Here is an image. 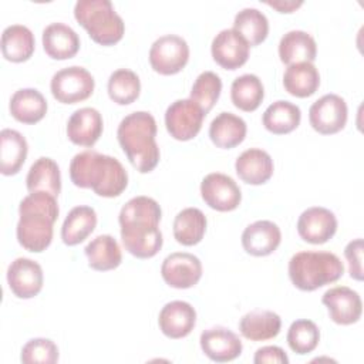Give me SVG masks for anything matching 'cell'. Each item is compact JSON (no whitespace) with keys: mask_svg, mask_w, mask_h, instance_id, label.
<instances>
[{"mask_svg":"<svg viewBox=\"0 0 364 364\" xmlns=\"http://www.w3.org/2000/svg\"><path fill=\"white\" fill-rule=\"evenodd\" d=\"M68 171L75 186L102 198L119 196L128 185V173L117 158L91 149L74 155Z\"/></svg>","mask_w":364,"mask_h":364,"instance_id":"obj_1","label":"cell"},{"mask_svg":"<svg viewBox=\"0 0 364 364\" xmlns=\"http://www.w3.org/2000/svg\"><path fill=\"white\" fill-rule=\"evenodd\" d=\"M55 196L47 192H31L18 205L20 219L16 235L18 243L28 252L40 253L53 240V225L58 218Z\"/></svg>","mask_w":364,"mask_h":364,"instance_id":"obj_2","label":"cell"},{"mask_svg":"<svg viewBox=\"0 0 364 364\" xmlns=\"http://www.w3.org/2000/svg\"><path fill=\"white\" fill-rule=\"evenodd\" d=\"M155 136L156 121L146 111L131 112L118 125V142L131 165L141 173L154 171L159 162L161 152Z\"/></svg>","mask_w":364,"mask_h":364,"instance_id":"obj_3","label":"cell"},{"mask_svg":"<svg viewBox=\"0 0 364 364\" xmlns=\"http://www.w3.org/2000/svg\"><path fill=\"white\" fill-rule=\"evenodd\" d=\"M343 273V262L331 252L304 250L289 260V277L294 287L303 291H313L334 283Z\"/></svg>","mask_w":364,"mask_h":364,"instance_id":"obj_4","label":"cell"},{"mask_svg":"<svg viewBox=\"0 0 364 364\" xmlns=\"http://www.w3.org/2000/svg\"><path fill=\"white\" fill-rule=\"evenodd\" d=\"M74 17L101 46L117 44L125 31V24L109 0H78Z\"/></svg>","mask_w":364,"mask_h":364,"instance_id":"obj_5","label":"cell"},{"mask_svg":"<svg viewBox=\"0 0 364 364\" xmlns=\"http://www.w3.org/2000/svg\"><path fill=\"white\" fill-rule=\"evenodd\" d=\"M95 81L91 73L80 65L57 71L50 82L53 97L61 104H77L94 92Z\"/></svg>","mask_w":364,"mask_h":364,"instance_id":"obj_6","label":"cell"},{"mask_svg":"<svg viewBox=\"0 0 364 364\" xmlns=\"http://www.w3.org/2000/svg\"><path fill=\"white\" fill-rule=\"evenodd\" d=\"M121 225V240L128 253L138 259L154 257L162 247L164 239L154 220H131Z\"/></svg>","mask_w":364,"mask_h":364,"instance_id":"obj_7","label":"cell"},{"mask_svg":"<svg viewBox=\"0 0 364 364\" xmlns=\"http://www.w3.org/2000/svg\"><path fill=\"white\" fill-rule=\"evenodd\" d=\"M189 60V46L181 36L165 34L156 38L149 50V64L155 73L173 75L185 68Z\"/></svg>","mask_w":364,"mask_h":364,"instance_id":"obj_8","label":"cell"},{"mask_svg":"<svg viewBox=\"0 0 364 364\" xmlns=\"http://www.w3.org/2000/svg\"><path fill=\"white\" fill-rule=\"evenodd\" d=\"M205 115L203 109L191 98L176 100L165 112L166 131L178 141H189L199 134Z\"/></svg>","mask_w":364,"mask_h":364,"instance_id":"obj_9","label":"cell"},{"mask_svg":"<svg viewBox=\"0 0 364 364\" xmlns=\"http://www.w3.org/2000/svg\"><path fill=\"white\" fill-rule=\"evenodd\" d=\"M347 104L337 94L323 95L309 109L310 125L321 135H331L341 131L347 124Z\"/></svg>","mask_w":364,"mask_h":364,"instance_id":"obj_10","label":"cell"},{"mask_svg":"<svg viewBox=\"0 0 364 364\" xmlns=\"http://www.w3.org/2000/svg\"><path fill=\"white\" fill-rule=\"evenodd\" d=\"M205 203L219 212L235 210L242 200V192L233 178L220 172L208 173L200 182Z\"/></svg>","mask_w":364,"mask_h":364,"instance_id":"obj_11","label":"cell"},{"mask_svg":"<svg viewBox=\"0 0 364 364\" xmlns=\"http://www.w3.org/2000/svg\"><path fill=\"white\" fill-rule=\"evenodd\" d=\"M161 274L168 286L173 289H189L200 280L202 263L192 253L175 252L164 259Z\"/></svg>","mask_w":364,"mask_h":364,"instance_id":"obj_12","label":"cell"},{"mask_svg":"<svg viewBox=\"0 0 364 364\" xmlns=\"http://www.w3.org/2000/svg\"><path fill=\"white\" fill-rule=\"evenodd\" d=\"M44 274L41 266L31 259L17 257L7 269V283L18 299H31L43 289Z\"/></svg>","mask_w":364,"mask_h":364,"instance_id":"obj_13","label":"cell"},{"mask_svg":"<svg viewBox=\"0 0 364 364\" xmlns=\"http://www.w3.org/2000/svg\"><path fill=\"white\" fill-rule=\"evenodd\" d=\"M299 236L311 245L328 242L337 232L336 215L323 206H311L301 212L297 220Z\"/></svg>","mask_w":364,"mask_h":364,"instance_id":"obj_14","label":"cell"},{"mask_svg":"<svg viewBox=\"0 0 364 364\" xmlns=\"http://www.w3.org/2000/svg\"><path fill=\"white\" fill-rule=\"evenodd\" d=\"M321 303L327 307L330 318L341 326L357 323L363 313L360 294L347 286H336L328 289L323 294Z\"/></svg>","mask_w":364,"mask_h":364,"instance_id":"obj_15","label":"cell"},{"mask_svg":"<svg viewBox=\"0 0 364 364\" xmlns=\"http://www.w3.org/2000/svg\"><path fill=\"white\" fill-rule=\"evenodd\" d=\"M250 46L233 28L219 31L212 40L210 51L213 60L225 70H237L249 58Z\"/></svg>","mask_w":364,"mask_h":364,"instance_id":"obj_16","label":"cell"},{"mask_svg":"<svg viewBox=\"0 0 364 364\" xmlns=\"http://www.w3.org/2000/svg\"><path fill=\"white\" fill-rule=\"evenodd\" d=\"M199 341L205 355L216 363H228L237 358L243 348L240 338L222 326L203 330Z\"/></svg>","mask_w":364,"mask_h":364,"instance_id":"obj_17","label":"cell"},{"mask_svg":"<svg viewBox=\"0 0 364 364\" xmlns=\"http://www.w3.org/2000/svg\"><path fill=\"white\" fill-rule=\"evenodd\" d=\"M158 324L166 337L173 340L183 338L191 334L196 324V310L183 300L169 301L161 309Z\"/></svg>","mask_w":364,"mask_h":364,"instance_id":"obj_18","label":"cell"},{"mask_svg":"<svg viewBox=\"0 0 364 364\" xmlns=\"http://www.w3.org/2000/svg\"><path fill=\"white\" fill-rule=\"evenodd\" d=\"M104 122L100 111L92 107H84L71 114L67 122L68 139L80 146L91 148L102 134Z\"/></svg>","mask_w":364,"mask_h":364,"instance_id":"obj_19","label":"cell"},{"mask_svg":"<svg viewBox=\"0 0 364 364\" xmlns=\"http://www.w3.org/2000/svg\"><path fill=\"white\" fill-rule=\"evenodd\" d=\"M282 242L280 228L272 220H256L245 228L242 246L252 256H267L273 253Z\"/></svg>","mask_w":364,"mask_h":364,"instance_id":"obj_20","label":"cell"},{"mask_svg":"<svg viewBox=\"0 0 364 364\" xmlns=\"http://www.w3.org/2000/svg\"><path fill=\"white\" fill-rule=\"evenodd\" d=\"M235 169L243 182L249 185H263L273 175V159L260 148H249L237 156Z\"/></svg>","mask_w":364,"mask_h":364,"instance_id":"obj_21","label":"cell"},{"mask_svg":"<svg viewBox=\"0 0 364 364\" xmlns=\"http://www.w3.org/2000/svg\"><path fill=\"white\" fill-rule=\"evenodd\" d=\"M43 47L54 60L73 58L80 50L78 34L64 23H51L43 30Z\"/></svg>","mask_w":364,"mask_h":364,"instance_id":"obj_22","label":"cell"},{"mask_svg":"<svg viewBox=\"0 0 364 364\" xmlns=\"http://www.w3.org/2000/svg\"><path fill=\"white\" fill-rule=\"evenodd\" d=\"M282 328V318L272 310H252L239 321L240 334L250 341H266L274 338Z\"/></svg>","mask_w":364,"mask_h":364,"instance_id":"obj_23","label":"cell"},{"mask_svg":"<svg viewBox=\"0 0 364 364\" xmlns=\"http://www.w3.org/2000/svg\"><path fill=\"white\" fill-rule=\"evenodd\" d=\"M317 55L314 38L303 30L287 31L279 41V57L286 65L313 63Z\"/></svg>","mask_w":364,"mask_h":364,"instance_id":"obj_24","label":"cell"},{"mask_svg":"<svg viewBox=\"0 0 364 364\" xmlns=\"http://www.w3.org/2000/svg\"><path fill=\"white\" fill-rule=\"evenodd\" d=\"M247 127L243 118L232 112H220L209 125L210 141L222 149H230L243 142Z\"/></svg>","mask_w":364,"mask_h":364,"instance_id":"obj_25","label":"cell"},{"mask_svg":"<svg viewBox=\"0 0 364 364\" xmlns=\"http://www.w3.org/2000/svg\"><path fill=\"white\" fill-rule=\"evenodd\" d=\"M10 114L23 124H37L47 114V101L36 88L17 90L10 98Z\"/></svg>","mask_w":364,"mask_h":364,"instance_id":"obj_26","label":"cell"},{"mask_svg":"<svg viewBox=\"0 0 364 364\" xmlns=\"http://www.w3.org/2000/svg\"><path fill=\"white\" fill-rule=\"evenodd\" d=\"M28 152L26 138L16 129L4 128L0 132V172L6 176L16 175Z\"/></svg>","mask_w":364,"mask_h":364,"instance_id":"obj_27","label":"cell"},{"mask_svg":"<svg viewBox=\"0 0 364 364\" xmlns=\"http://www.w3.org/2000/svg\"><path fill=\"white\" fill-rule=\"evenodd\" d=\"M34 47V34L23 24L7 26L1 33V53L11 63L27 61L33 55Z\"/></svg>","mask_w":364,"mask_h":364,"instance_id":"obj_28","label":"cell"},{"mask_svg":"<svg viewBox=\"0 0 364 364\" xmlns=\"http://www.w3.org/2000/svg\"><path fill=\"white\" fill-rule=\"evenodd\" d=\"M28 192H47L58 196L61 192V173L57 162L48 156L38 158L28 169L26 176Z\"/></svg>","mask_w":364,"mask_h":364,"instance_id":"obj_29","label":"cell"},{"mask_svg":"<svg viewBox=\"0 0 364 364\" xmlns=\"http://www.w3.org/2000/svg\"><path fill=\"white\" fill-rule=\"evenodd\" d=\"M97 226V213L91 206L80 205L73 208L61 226V239L67 246L84 242Z\"/></svg>","mask_w":364,"mask_h":364,"instance_id":"obj_30","label":"cell"},{"mask_svg":"<svg viewBox=\"0 0 364 364\" xmlns=\"http://www.w3.org/2000/svg\"><path fill=\"white\" fill-rule=\"evenodd\" d=\"M88 266L98 272L117 269L122 262V253L118 242L111 235L94 237L84 249Z\"/></svg>","mask_w":364,"mask_h":364,"instance_id":"obj_31","label":"cell"},{"mask_svg":"<svg viewBox=\"0 0 364 364\" xmlns=\"http://www.w3.org/2000/svg\"><path fill=\"white\" fill-rule=\"evenodd\" d=\"M284 90L299 98L313 95L320 85V74L313 63H297L287 65L283 75Z\"/></svg>","mask_w":364,"mask_h":364,"instance_id":"obj_32","label":"cell"},{"mask_svg":"<svg viewBox=\"0 0 364 364\" xmlns=\"http://www.w3.org/2000/svg\"><path fill=\"white\" fill-rule=\"evenodd\" d=\"M301 121L300 108L284 100L270 104L263 112L262 122L264 128L274 135H284L294 131Z\"/></svg>","mask_w":364,"mask_h":364,"instance_id":"obj_33","label":"cell"},{"mask_svg":"<svg viewBox=\"0 0 364 364\" xmlns=\"http://www.w3.org/2000/svg\"><path fill=\"white\" fill-rule=\"evenodd\" d=\"M206 216L198 208L182 209L173 220V237L183 246L198 245L206 232Z\"/></svg>","mask_w":364,"mask_h":364,"instance_id":"obj_34","label":"cell"},{"mask_svg":"<svg viewBox=\"0 0 364 364\" xmlns=\"http://www.w3.org/2000/svg\"><path fill=\"white\" fill-rule=\"evenodd\" d=\"M264 97V88L260 78L255 74H243L233 80L230 98L236 108L252 112L259 108Z\"/></svg>","mask_w":364,"mask_h":364,"instance_id":"obj_35","label":"cell"},{"mask_svg":"<svg viewBox=\"0 0 364 364\" xmlns=\"http://www.w3.org/2000/svg\"><path fill=\"white\" fill-rule=\"evenodd\" d=\"M233 30H236L250 47L263 43L269 34L267 17L255 7L242 9L233 20Z\"/></svg>","mask_w":364,"mask_h":364,"instance_id":"obj_36","label":"cell"},{"mask_svg":"<svg viewBox=\"0 0 364 364\" xmlns=\"http://www.w3.org/2000/svg\"><path fill=\"white\" fill-rule=\"evenodd\" d=\"M141 91L139 77L128 68L115 70L108 78V95L118 105L132 104Z\"/></svg>","mask_w":364,"mask_h":364,"instance_id":"obj_37","label":"cell"},{"mask_svg":"<svg viewBox=\"0 0 364 364\" xmlns=\"http://www.w3.org/2000/svg\"><path fill=\"white\" fill-rule=\"evenodd\" d=\"M286 340L291 351L304 355L317 347L320 341V330L311 320L300 318L290 324Z\"/></svg>","mask_w":364,"mask_h":364,"instance_id":"obj_38","label":"cell"},{"mask_svg":"<svg viewBox=\"0 0 364 364\" xmlns=\"http://www.w3.org/2000/svg\"><path fill=\"white\" fill-rule=\"evenodd\" d=\"M222 91V80L213 71L200 73L191 90V100L195 101L205 114H208L218 102Z\"/></svg>","mask_w":364,"mask_h":364,"instance_id":"obj_39","label":"cell"},{"mask_svg":"<svg viewBox=\"0 0 364 364\" xmlns=\"http://www.w3.org/2000/svg\"><path fill=\"white\" fill-rule=\"evenodd\" d=\"M20 360L24 364H54L58 361V347L50 338H31L23 346Z\"/></svg>","mask_w":364,"mask_h":364,"instance_id":"obj_40","label":"cell"},{"mask_svg":"<svg viewBox=\"0 0 364 364\" xmlns=\"http://www.w3.org/2000/svg\"><path fill=\"white\" fill-rule=\"evenodd\" d=\"M344 256L348 263V273L353 279L363 280V239L357 237L347 243Z\"/></svg>","mask_w":364,"mask_h":364,"instance_id":"obj_41","label":"cell"},{"mask_svg":"<svg viewBox=\"0 0 364 364\" xmlns=\"http://www.w3.org/2000/svg\"><path fill=\"white\" fill-rule=\"evenodd\" d=\"M255 364H287L289 357L284 350L277 346H264L257 348L253 357Z\"/></svg>","mask_w":364,"mask_h":364,"instance_id":"obj_42","label":"cell"},{"mask_svg":"<svg viewBox=\"0 0 364 364\" xmlns=\"http://www.w3.org/2000/svg\"><path fill=\"white\" fill-rule=\"evenodd\" d=\"M267 6L276 9L279 13H293L300 6H303V1H294V0H269L266 1Z\"/></svg>","mask_w":364,"mask_h":364,"instance_id":"obj_43","label":"cell"}]
</instances>
